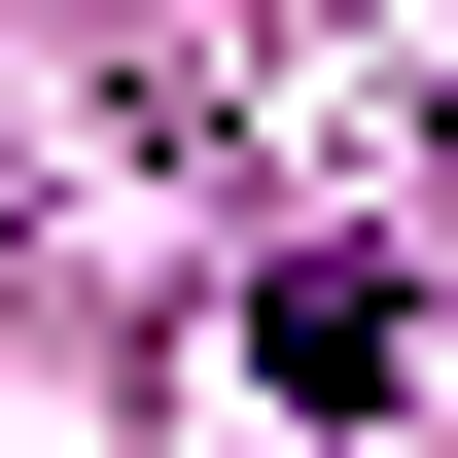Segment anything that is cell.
I'll use <instances>...</instances> for the list:
<instances>
[{
    "instance_id": "6da1fadb",
    "label": "cell",
    "mask_w": 458,
    "mask_h": 458,
    "mask_svg": "<svg viewBox=\"0 0 458 458\" xmlns=\"http://www.w3.org/2000/svg\"><path fill=\"white\" fill-rule=\"evenodd\" d=\"M212 388H247V458H283V423H388V283H247Z\"/></svg>"
}]
</instances>
